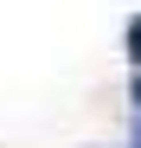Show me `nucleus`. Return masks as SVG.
<instances>
[{
    "mask_svg": "<svg viewBox=\"0 0 141 148\" xmlns=\"http://www.w3.org/2000/svg\"><path fill=\"white\" fill-rule=\"evenodd\" d=\"M122 45H128V64H141V13L128 19V32H122Z\"/></svg>",
    "mask_w": 141,
    "mask_h": 148,
    "instance_id": "obj_1",
    "label": "nucleus"
},
{
    "mask_svg": "<svg viewBox=\"0 0 141 148\" xmlns=\"http://www.w3.org/2000/svg\"><path fill=\"white\" fill-rule=\"evenodd\" d=\"M128 97H135V110H141V71H135V90H128Z\"/></svg>",
    "mask_w": 141,
    "mask_h": 148,
    "instance_id": "obj_2",
    "label": "nucleus"
},
{
    "mask_svg": "<svg viewBox=\"0 0 141 148\" xmlns=\"http://www.w3.org/2000/svg\"><path fill=\"white\" fill-rule=\"evenodd\" d=\"M135 148H141V142H135Z\"/></svg>",
    "mask_w": 141,
    "mask_h": 148,
    "instance_id": "obj_3",
    "label": "nucleus"
}]
</instances>
